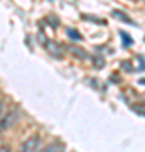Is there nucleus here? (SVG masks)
<instances>
[{"label":"nucleus","mask_w":145,"mask_h":152,"mask_svg":"<svg viewBox=\"0 0 145 152\" xmlns=\"http://www.w3.org/2000/svg\"><path fill=\"white\" fill-rule=\"evenodd\" d=\"M19 120V110H9V112H4V115L0 117V130H7L17 124Z\"/></svg>","instance_id":"obj_1"},{"label":"nucleus","mask_w":145,"mask_h":152,"mask_svg":"<svg viewBox=\"0 0 145 152\" xmlns=\"http://www.w3.org/2000/svg\"><path fill=\"white\" fill-rule=\"evenodd\" d=\"M41 145H42L41 137H39V135H32V137H29L27 140H24L20 144V151H24V152H34V151H39Z\"/></svg>","instance_id":"obj_2"},{"label":"nucleus","mask_w":145,"mask_h":152,"mask_svg":"<svg viewBox=\"0 0 145 152\" xmlns=\"http://www.w3.org/2000/svg\"><path fill=\"white\" fill-rule=\"evenodd\" d=\"M111 14H113V17H117L118 20H123L125 24H128V26H135V20H132L130 17H127V14H125V12H122V10H113Z\"/></svg>","instance_id":"obj_3"},{"label":"nucleus","mask_w":145,"mask_h":152,"mask_svg":"<svg viewBox=\"0 0 145 152\" xmlns=\"http://www.w3.org/2000/svg\"><path fill=\"white\" fill-rule=\"evenodd\" d=\"M44 44H46V48L51 51V54H52V56H56V58H61V51H59V48H58V46H54L51 41H46Z\"/></svg>","instance_id":"obj_4"},{"label":"nucleus","mask_w":145,"mask_h":152,"mask_svg":"<svg viewBox=\"0 0 145 152\" xmlns=\"http://www.w3.org/2000/svg\"><path fill=\"white\" fill-rule=\"evenodd\" d=\"M120 36H122V39H125V48H130L132 44H133V39L130 37L127 32H123V31H120Z\"/></svg>","instance_id":"obj_5"},{"label":"nucleus","mask_w":145,"mask_h":152,"mask_svg":"<svg viewBox=\"0 0 145 152\" xmlns=\"http://www.w3.org/2000/svg\"><path fill=\"white\" fill-rule=\"evenodd\" d=\"M68 36H69L71 39H74V41H79L81 39V36L76 32V31H73V29H68Z\"/></svg>","instance_id":"obj_6"},{"label":"nucleus","mask_w":145,"mask_h":152,"mask_svg":"<svg viewBox=\"0 0 145 152\" xmlns=\"http://www.w3.org/2000/svg\"><path fill=\"white\" fill-rule=\"evenodd\" d=\"M54 149H59V151H63V149H64V145H56V144H52V145L46 147V151H54Z\"/></svg>","instance_id":"obj_7"},{"label":"nucleus","mask_w":145,"mask_h":152,"mask_svg":"<svg viewBox=\"0 0 145 152\" xmlns=\"http://www.w3.org/2000/svg\"><path fill=\"white\" fill-rule=\"evenodd\" d=\"M5 105H4V102H0V117H2V115H4V112H5Z\"/></svg>","instance_id":"obj_8"},{"label":"nucleus","mask_w":145,"mask_h":152,"mask_svg":"<svg viewBox=\"0 0 145 152\" xmlns=\"http://www.w3.org/2000/svg\"><path fill=\"white\" fill-rule=\"evenodd\" d=\"M132 2H142V0H132Z\"/></svg>","instance_id":"obj_9"},{"label":"nucleus","mask_w":145,"mask_h":152,"mask_svg":"<svg viewBox=\"0 0 145 152\" xmlns=\"http://www.w3.org/2000/svg\"><path fill=\"white\" fill-rule=\"evenodd\" d=\"M0 139H2V134H0Z\"/></svg>","instance_id":"obj_10"}]
</instances>
